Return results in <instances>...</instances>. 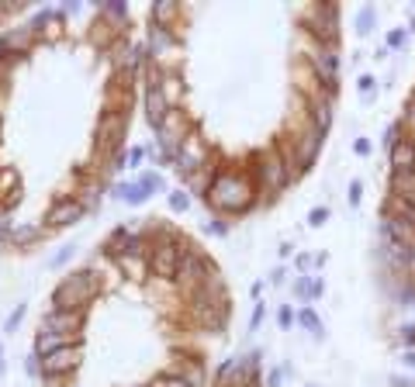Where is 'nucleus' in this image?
<instances>
[{"mask_svg": "<svg viewBox=\"0 0 415 387\" xmlns=\"http://www.w3.org/2000/svg\"><path fill=\"white\" fill-rule=\"evenodd\" d=\"M201 156H205V149H201L198 135H191V139H184V142H180V166H184L187 173L201 163Z\"/></svg>", "mask_w": 415, "mask_h": 387, "instance_id": "obj_4", "label": "nucleus"}, {"mask_svg": "<svg viewBox=\"0 0 415 387\" xmlns=\"http://www.w3.org/2000/svg\"><path fill=\"white\" fill-rule=\"evenodd\" d=\"M77 325H80V311H73V315H70V311H59V315H49V318H45V329H49V332H59V329L70 332V329H77Z\"/></svg>", "mask_w": 415, "mask_h": 387, "instance_id": "obj_7", "label": "nucleus"}, {"mask_svg": "<svg viewBox=\"0 0 415 387\" xmlns=\"http://www.w3.org/2000/svg\"><path fill=\"white\" fill-rule=\"evenodd\" d=\"M80 204H70V200H63V204H56L52 211H49V225H66V221H77L80 218Z\"/></svg>", "mask_w": 415, "mask_h": 387, "instance_id": "obj_6", "label": "nucleus"}, {"mask_svg": "<svg viewBox=\"0 0 415 387\" xmlns=\"http://www.w3.org/2000/svg\"><path fill=\"white\" fill-rule=\"evenodd\" d=\"M302 322L308 325L311 332H318V322H315V315H311V311H305V315H302Z\"/></svg>", "mask_w": 415, "mask_h": 387, "instance_id": "obj_13", "label": "nucleus"}, {"mask_svg": "<svg viewBox=\"0 0 415 387\" xmlns=\"http://www.w3.org/2000/svg\"><path fill=\"white\" fill-rule=\"evenodd\" d=\"M170 204H173V207H187V197H184V194L177 191L173 197H170Z\"/></svg>", "mask_w": 415, "mask_h": 387, "instance_id": "obj_14", "label": "nucleus"}, {"mask_svg": "<svg viewBox=\"0 0 415 387\" xmlns=\"http://www.w3.org/2000/svg\"><path fill=\"white\" fill-rule=\"evenodd\" d=\"M177 260H180V253H177V242H173V239H163V242L152 249V270H156L159 277H173V274H177Z\"/></svg>", "mask_w": 415, "mask_h": 387, "instance_id": "obj_3", "label": "nucleus"}, {"mask_svg": "<svg viewBox=\"0 0 415 387\" xmlns=\"http://www.w3.org/2000/svg\"><path fill=\"white\" fill-rule=\"evenodd\" d=\"M391 159H395V166H398L402 173L415 170V149L412 145H395V149H391Z\"/></svg>", "mask_w": 415, "mask_h": 387, "instance_id": "obj_9", "label": "nucleus"}, {"mask_svg": "<svg viewBox=\"0 0 415 387\" xmlns=\"http://www.w3.org/2000/svg\"><path fill=\"white\" fill-rule=\"evenodd\" d=\"M49 35H52V38L59 35V17H49Z\"/></svg>", "mask_w": 415, "mask_h": 387, "instance_id": "obj_15", "label": "nucleus"}, {"mask_svg": "<svg viewBox=\"0 0 415 387\" xmlns=\"http://www.w3.org/2000/svg\"><path fill=\"white\" fill-rule=\"evenodd\" d=\"M114 128H125V118L121 114H107L101 121V128H97V139H101V145H114Z\"/></svg>", "mask_w": 415, "mask_h": 387, "instance_id": "obj_8", "label": "nucleus"}, {"mask_svg": "<svg viewBox=\"0 0 415 387\" xmlns=\"http://www.w3.org/2000/svg\"><path fill=\"white\" fill-rule=\"evenodd\" d=\"M73 363H77V353H73V349H56V353L45 356L42 370H45V374H63V370H70Z\"/></svg>", "mask_w": 415, "mask_h": 387, "instance_id": "obj_5", "label": "nucleus"}, {"mask_svg": "<svg viewBox=\"0 0 415 387\" xmlns=\"http://www.w3.org/2000/svg\"><path fill=\"white\" fill-rule=\"evenodd\" d=\"M211 200L218 207H246L249 204V187H246V180H235V177L225 173L211 184Z\"/></svg>", "mask_w": 415, "mask_h": 387, "instance_id": "obj_1", "label": "nucleus"}, {"mask_svg": "<svg viewBox=\"0 0 415 387\" xmlns=\"http://www.w3.org/2000/svg\"><path fill=\"white\" fill-rule=\"evenodd\" d=\"M170 14H173V7H170V0H163V3L156 7V21H166Z\"/></svg>", "mask_w": 415, "mask_h": 387, "instance_id": "obj_12", "label": "nucleus"}, {"mask_svg": "<svg viewBox=\"0 0 415 387\" xmlns=\"http://www.w3.org/2000/svg\"><path fill=\"white\" fill-rule=\"evenodd\" d=\"M263 173H267V180H270V191H277V187L288 180V173L281 170V163H277V156H274V152L267 156V166H263Z\"/></svg>", "mask_w": 415, "mask_h": 387, "instance_id": "obj_10", "label": "nucleus"}, {"mask_svg": "<svg viewBox=\"0 0 415 387\" xmlns=\"http://www.w3.org/2000/svg\"><path fill=\"white\" fill-rule=\"evenodd\" d=\"M152 387H191L187 381H177V377H156Z\"/></svg>", "mask_w": 415, "mask_h": 387, "instance_id": "obj_11", "label": "nucleus"}, {"mask_svg": "<svg viewBox=\"0 0 415 387\" xmlns=\"http://www.w3.org/2000/svg\"><path fill=\"white\" fill-rule=\"evenodd\" d=\"M91 294H94V284H91V277L87 274H80V277H70L63 287L56 290V301L70 311V308H80V304H87L91 301Z\"/></svg>", "mask_w": 415, "mask_h": 387, "instance_id": "obj_2", "label": "nucleus"}]
</instances>
